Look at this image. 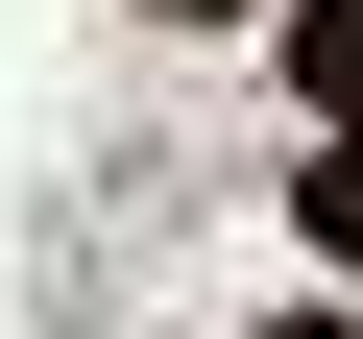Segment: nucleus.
Segmentation results:
<instances>
[{"label":"nucleus","mask_w":363,"mask_h":339,"mask_svg":"<svg viewBox=\"0 0 363 339\" xmlns=\"http://www.w3.org/2000/svg\"><path fill=\"white\" fill-rule=\"evenodd\" d=\"M291 73H315V97L363 121V0H291Z\"/></svg>","instance_id":"f257e3e1"},{"label":"nucleus","mask_w":363,"mask_h":339,"mask_svg":"<svg viewBox=\"0 0 363 339\" xmlns=\"http://www.w3.org/2000/svg\"><path fill=\"white\" fill-rule=\"evenodd\" d=\"M291 218H315V243L363 267V121H339V170H291Z\"/></svg>","instance_id":"f03ea898"},{"label":"nucleus","mask_w":363,"mask_h":339,"mask_svg":"<svg viewBox=\"0 0 363 339\" xmlns=\"http://www.w3.org/2000/svg\"><path fill=\"white\" fill-rule=\"evenodd\" d=\"M267 339H339V315H267Z\"/></svg>","instance_id":"7ed1b4c3"}]
</instances>
